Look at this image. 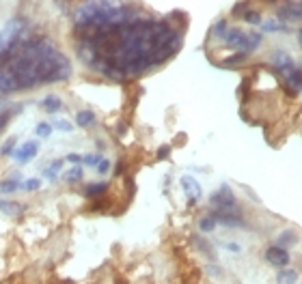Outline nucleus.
<instances>
[{
  "label": "nucleus",
  "instance_id": "nucleus-32",
  "mask_svg": "<svg viewBox=\"0 0 302 284\" xmlns=\"http://www.w3.org/2000/svg\"><path fill=\"white\" fill-rule=\"evenodd\" d=\"M39 188H41V181H39V179H35V177L28 179V181H24V189H26V192H37Z\"/></svg>",
  "mask_w": 302,
  "mask_h": 284
},
{
  "label": "nucleus",
  "instance_id": "nucleus-26",
  "mask_svg": "<svg viewBox=\"0 0 302 284\" xmlns=\"http://www.w3.org/2000/svg\"><path fill=\"white\" fill-rule=\"evenodd\" d=\"M52 132H54L52 123H39L35 127V136H37V138H50Z\"/></svg>",
  "mask_w": 302,
  "mask_h": 284
},
{
  "label": "nucleus",
  "instance_id": "nucleus-37",
  "mask_svg": "<svg viewBox=\"0 0 302 284\" xmlns=\"http://www.w3.org/2000/svg\"><path fill=\"white\" fill-rule=\"evenodd\" d=\"M298 46H300V47H302V28H300V30H298Z\"/></svg>",
  "mask_w": 302,
  "mask_h": 284
},
{
  "label": "nucleus",
  "instance_id": "nucleus-17",
  "mask_svg": "<svg viewBox=\"0 0 302 284\" xmlns=\"http://www.w3.org/2000/svg\"><path fill=\"white\" fill-rule=\"evenodd\" d=\"M248 56H251V54L237 52V54H231V56H226L225 61H220L218 65H220V67H237V65H244L248 61Z\"/></svg>",
  "mask_w": 302,
  "mask_h": 284
},
{
  "label": "nucleus",
  "instance_id": "nucleus-10",
  "mask_svg": "<svg viewBox=\"0 0 302 284\" xmlns=\"http://www.w3.org/2000/svg\"><path fill=\"white\" fill-rule=\"evenodd\" d=\"M270 61H272L274 69H277L278 73H283L285 69H289L291 65H294V58H291L289 52H285V50H274L272 56H270Z\"/></svg>",
  "mask_w": 302,
  "mask_h": 284
},
{
  "label": "nucleus",
  "instance_id": "nucleus-28",
  "mask_svg": "<svg viewBox=\"0 0 302 284\" xmlns=\"http://www.w3.org/2000/svg\"><path fill=\"white\" fill-rule=\"evenodd\" d=\"M15 146H18V140H15V138H9V140H4V144L0 146V155H2V157H9L11 153L15 151Z\"/></svg>",
  "mask_w": 302,
  "mask_h": 284
},
{
  "label": "nucleus",
  "instance_id": "nucleus-18",
  "mask_svg": "<svg viewBox=\"0 0 302 284\" xmlns=\"http://www.w3.org/2000/svg\"><path fill=\"white\" fill-rule=\"evenodd\" d=\"M95 114L91 110H80L78 114H76V123H78V127H93L95 125Z\"/></svg>",
  "mask_w": 302,
  "mask_h": 284
},
{
  "label": "nucleus",
  "instance_id": "nucleus-27",
  "mask_svg": "<svg viewBox=\"0 0 302 284\" xmlns=\"http://www.w3.org/2000/svg\"><path fill=\"white\" fill-rule=\"evenodd\" d=\"M242 20L246 22V24H252V26H259L261 24V13L259 11H252V9H248L244 15H242Z\"/></svg>",
  "mask_w": 302,
  "mask_h": 284
},
{
  "label": "nucleus",
  "instance_id": "nucleus-7",
  "mask_svg": "<svg viewBox=\"0 0 302 284\" xmlns=\"http://www.w3.org/2000/svg\"><path fill=\"white\" fill-rule=\"evenodd\" d=\"M179 183H181V188H183V192H186L188 203H190V205H194L203 196L201 185H199V181L194 177H190V174H183V177L179 179Z\"/></svg>",
  "mask_w": 302,
  "mask_h": 284
},
{
  "label": "nucleus",
  "instance_id": "nucleus-22",
  "mask_svg": "<svg viewBox=\"0 0 302 284\" xmlns=\"http://www.w3.org/2000/svg\"><path fill=\"white\" fill-rule=\"evenodd\" d=\"M277 282L278 284H296V282H298V274H296L294 269H285V267H283V269L278 271Z\"/></svg>",
  "mask_w": 302,
  "mask_h": 284
},
{
  "label": "nucleus",
  "instance_id": "nucleus-9",
  "mask_svg": "<svg viewBox=\"0 0 302 284\" xmlns=\"http://www.w3.org/2000/svg\"><path fill=\"white\" fill-rule=\"evenodd\" d=\"M263 43V37L261 32H244V37H242L240 41V47H237V52H246V54H252L255 50H259Z\"/></svg>",
  "mask_w": 302,
  "mask_h": 284
},
{
  "label": "nucleus",
  "instance_id": "nucleus-1",
  "mask_svg": "<svg viewBox=\"0 0 302 284\" xmlns=\"http://www.w3.org/2000/svg\"><path fill=\"white\" fill-rule=\"evenodd\" d=\"M78 56L89 69L108 80L136 78L160 67L181 47V30L169 20L147 15L76 35Z\"/></svg>",
  "mask_w": 302,
  "mask_h": 284
},
{
  "label": "nucleus",
  "instance_id": "nucleus-3",
  "mask_svg": "<svg viewBox=\"0 0 302 284\" xmlns=\"http://www.w3.org/2000/svg\"><path fill=\"white\" fill-rule=\"evenodd\" d=\"M209 203H212V207H216V209H233L237 200H235L233 189H231L229 185H223L218 192H214L209 196Z\"/></svg>",
  "mask_w": 302,
  "mask_h": 284
},
{
  "label": "nucleus",
  "instance_id": "nucleus-16",
  "mask_svg": "<svg viewBox=\"0 0 302 284\" xmlns=\"http://www.w3.org/2000/svg\"><path fill=\"white\" fill-rule=\"evenodd\" d=\"M0 211L7 213L11 217H15V215H22V213H24V205L13 203V200H0Z\"/></svg>",
  "mask_w": 302,
  "mask_h": 284
},
{
  "label": "nucleus",
  "instance_id": "nucleus-14",
  "mask_svg": "<svg viewBox=\"0 0 302 284\" xmlns=\"http://www.w3.org/2000/svg\"><path fill=\"white\" fill-rule=\"evenodd\" d=\"M41 106H43V110H46L48 114H56V112H61L63 101L58 99L56 95H46L43 97V101H41Z\"/></svg>",
  "mask_w": 302,
  "mask_h": 284
},
{
  "label": "nucleus",
  "instance_id": "nucleus-4",
  "mask_svg": "<svg viewBox=\"0 0 302 284\" xmlns=\"http://www.w3.org/2000/svg\"><path fill=\"white\" fill-rule=\"evenodd\" d=\"M37 151H39V144H37V140H28V142H24V144H20V146H15V151L11 153V157H13V162L15 164H28L32 157L37 155Z\"/></svg>",
  "mask_w": 302,
  "mask_h": 284
},
{
  "label": "nucleus",
  "instance_id": "nucleus-36",
  "mask_svg": "<svg viewBox=\"0 0 302 284\" xmlns=\"http://www.w3.org/2000/svg\"><path fill=\"white\" fill-rule=\"evenodd\" d=\"M225 248H226V250H231V252H240V250H242L237 243H225Z\"/></svg>",
  "mask_w": 302,
  "mask_h": 284
},
{
  "label": "nucleus",
  "instance_id": "nucleus-13",
  "mask_svg": "<svg viewBox=\"0 0 302 284\" xmlns=\"http://www.w3.org/2000/svg\"><path fill=\"white\" fill-rule=\"evenodd\" d=\"M18 189H24V183H22V177L20 172L15 174V177L11 179H4V181H0V194H15Z\"/></svg>",
  "mask_w": 302,
  "mask_h": 284
},
{
  "label": "nucleus",
  "instance_id": "nucleus-5",
  "mask_svg": "<svg viewBox=\"0 0 302 284\" xmlns=\"http://www.w3.org/2000/svg\"><path fill=\"white\" fill-rule=\"evenodd\" d=\"M214 220L225 224V226H233V228H242L244 226V217L237 213V209L233 207V209H216L214 213Z\"/></svg>",
  "mask_w": 302,
  "mask_h": 284
},
{
  "label": "nucleus",
  "instance_id": "nucleus-34",
  "mask_svg": "<svg viewBox=\"0 0 302 284\" xmlns=\"http://www.w3.org/2000/svg\"><path fill=\"white\" fill-rule=\"evenodd\" d=\"M169 155H171V146L169 144H164V146H160L158 149V160H169Z\"/></svg>",
  "mask_w": 302,
  "mask_h": 284
},
{
  "label": "nucleus",
  "instance_id": "nucleus-23",
  "mask_svg": "<svg viewBox=\"0 0 302 284\" xmlns=\"http://www.w3.org/2000/svg\"><path fill=\"white\" fill-rule=\"evenodd\" d=\"M82 177H84L82 166H74V168H69V170L63 174V179L67 183H78V181H82Z\"/></svg>",
  "mask_w": 302,
  "mask_h": 284
},
{
  "label": "nucleus",
  "instance_id": "nucleus-33",
  "mask_svg": "<svg viewBox=\"0 0 302 284\" xmlns=\"http://www.w3.org/2000/svg\"><path fill=\"white\" fill-rule=\"evenodd\" d=\"M108 170H110V160H108V157H101L100 164H97V172H100V174H106Z\"/></svg>",
  "mask_w": 302,
  "mask_h": 284
},
{
  "label": "nucleus",
  "instance_id": "nucleus-35",
  "mask_svg": "<svg viewBox=\"0 0 302 284\" xmlns=\"http://www.w3.org/2000/svg\"><path fill=\"white\" fill-rule=\"evenodd\" d=\"M65 160H67L69 164H82V155H78V153H67Z\"/></svg>",
  "mask_w": 302,
  "mask_h": 284
},
{
  "label": "nucleus",
  "instance_id": "nucleus-6",
  "mask_svg": "<svg viewBox=\"0 0 302 284\" xmlns=\"http://www.w3.org/2000/svg\"><path fill=\"white\" fill-rule=\"evenodd\" d=\"M277 18L280 22H300L302 20V2H291V0H287V2L283 4V7L277 9Z\"/></svg>",
  "mask_w": 302,
  "mask_h": 284
},
{
  "label": "nucleus",
  "instance_id": "nucleus-2",
  "mask_svg": "<svg viewBox=\"0 0 302 284\" xmlns=\"http://www.w3.org/2000/svg\"><path fill=\"white\" fill-rule=\"evenodd\" d=\"M0 71L9 75L15 91H30L43 84H58L72 78V63L46 37H26L11 52Z\"/></svg>",
  "mask_w": 302,
  "mask_h": 284
},
{
  "label": "nucleus",
  "instance_id": "nucleus-11",
  "mask_svg": "<svg viewBox=\"0 0 302 284\" xmlns=\"http://www.w3.org/2000/svg\"><path fill=\"white\" fill-rule=\"evenodd\" d=\"M22 112V106L20 103H0V132L4 129V125L11 117H15V114Z\"/></svg>",
  "mask_w": 302,
  "mask_h": 284
},
{
  "label": "nucleus",
  "instance_id": "nucleus-29",
  "mask_svg": "<svg viewBox=\"0 0 302 284\" xmlns=\"http://www.w3.org/2000/svg\"><path fill=\"white\" fill-rule=\"evenodd\" d=\"M104 155H100V153H89V155H82V164L89 168H97V164Z\"/></svg>",
  "mask_w": 302,
  "mask_h": 284
},
{
  "label": "nucleus",
  "instance_id": "nucleus-20",
  "mask_svg": "<svg viewBox=\"0 0 302 284\" xmlns=\"http://www.w3.org/2000/svg\"><path fill=\"white\" fill-rule=\"evenodd\" d=\"M61 168H63V162L61 160H54L52 164H48L46 168H43V177L46 179H50V181H56V174L61 172Z\"/></svg>",
  "mask_w": 302,
  "mask_h": 284
},
{
  "label": "nucleus",
  "instance_id": "nucleus-30",
  "mask_svg": "<svg viewBox=\"0 0 302 284\" xmlns=\"http://www.w3.org/2000/svg\"><path fill=\"white\" fill-rule=\"evenodd\" d=\"M54 129H58V132H63V134H69L74 129V125L69 123V121H65V118H58V121H54V125H52Z\"/></svg>",
  "mask_w": 302,
  "mask_h": 284
},
{
  "label": "nucleus",
  "instance_id": "nucleus-21",
  "mask_svg": "<svg viewBox=\"0 0 302 284\" xmlns=\"http://www.w3.org/2000/svg\"><path fill=\"white\" fill-rule=\"evenodd\" d=\"M296 241H298V235H296V231H283L277 237V243L280 245V248H287V245H294Z\"/></svg>",
  "mask_w": 302,
  "mask_h": 284
},
{
  "label": "nucleus",
  "instance_id": "nucleus-12",
  "mask_svg": "<svg viewBox=\"0 0 302 284\" xmlns=\"http://www.w3.org/2000/svg\"><path fill=\"white\" fill-rule=\"evenodd\" d=\"M242 37H244V32H242L240 28H229L225 32V37L220 41H223V46L225 47H231V50H237L240 47V41H242Z\"/></svg>",
  "mask_w": 302,
  "mask_h": 284
},
{
  "label": "nucleus",
  "instance_id": "nucleus-8",
  "mask_svg": "<svg viewBox=\"0 0 302 284\" xmlns=\"http://www.w3.org/2000/svg\"><path fill=\"white\" fill-rule=\"evenodd\" d=\"M266 260L272 267H287L289 265V252L285 248H280V245H272V248L266 250Z\"/></svg>",
  "mask_w": 302,
  "mask_h": 284
},
{
  "label": "nucleus",
  "instance_id": "nucleus-24",
  "mask_svg": "<svg viewBox=\"0 0 302 284\" xmlns=\"http://www.w3.org/2000/svg\"><path fill=\"white\" fill-rule=\"evenodd\" d=\"M216 224H218V222H216L214 215L209 213V215L201 217V222H199V231H201V233H212L214 228H216Z\"/></svg>",
  "mask_w": 302,
  "mask_h": 284
},
{
  "label": "nucleus",
  "instance_id": "nucleus-19",
  "mask_svg": "<svg viewBox=\"0 0 302 284\" xmlns=\"http://www.w3.org/2000/svg\"><path fill=\"white\" fill-rule=\"evenodd\" d=\"M108 189V183H91L84 188V196L86 198H100V196H104Z\"/></svg>",
  "mask_w": 302,
  "mask_h": 284
},
{
  "label": "nucleus",
  "instance_id": "nucleus-25",
  "mask_svg": "<svg viewBox=\"0 0 302 284\" xmlns=\"http://www.w3.org/2000/svg\"><path fill=\"white\" fill-rule=\"evenodd\" d=\"M226 30H229V24H226V20H218L214 24V28H212V37H214V39H223Z\"/></svg>",
  "mask_w": 302,
  "mask_h": 284
},
{
  "label": "nucleus",
  "instance_id": "nucleus-15",
  "mask_svg": "<svg viewBox=\"0 0 302 284\" xmlns=\"http://www.w3.org/2000/svg\"><path fill=\"white\" fill-rule=\"evenodd\" d=\"M259 28H261V32H287V24H283L278 18L277 20H266L259 24Z\"/></svg>",
  "mask_w": 302,
  "mask_h": 284
},
{
  "label": "nucleus",
  "instance_id": "nucleus-31",
  "mask_svg": "<svg viewBox=\"0 0 302 284\" xmlns=\"http://www.w3.org/2000/svg\"><path fill=\"white\" fill-rule=\"evenodd\" d=\"M248 9H251V7H248V2H246V0H242V2H237L235 7L231 9V15H233V18H242Z\"/></svg>",
  "mask_w": 302,
  "mask_h": 284
}]
</instances>
